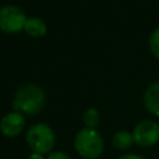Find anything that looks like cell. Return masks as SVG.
Masks as SVG:
<instances>
[{
    "label": "cell",
    "instance_id": "6da1fadb",
    "mask_svg": "<svg viewBox=\"0 0 159 159\" xmlns=\"http://www.w3.org/2000/svg\"><path fill=\"white\" fill-rule=\"evenodd\" d=\"M45 102L46 94L43 89L35 83H26L17 88L11 102V108L24 116H36L45 107Z\"/></svg>",
    "mask_w": 159,
    "mask_h": 159
},
{
    "label": "cell",
    "instance_id": "7a4b0ae2",
    "mask_svg": "<svg viewBox=\"0 0 159 159\" xmlns=\"http://www.w3.org/2000/svg\"><path fill=\"white\" fill-rule=\"evenodd\" d=\"M73 147L80 157L84 159H97L103 153L104 140L97 129L84 127L76 133Z\"/></svg>",
    "mask_w": 159,
    "mask_h": 159
},
{
    "label": "cell",
    "instance_id": "3957f363",
    "mask_svg": "<svg viewBox=\"0 0 159 159\" xmlns=\"http://www.w3.org/2000/svg\"><path fill=\"white\" fill-rule=\"evenodd\" d=\"M29 148L40 154H50L56 143L53 129L46 123H35L30 125L25 135Z\"/></svg>",
    "mask_w": 159,
    "mask_h": 159
},
{
    "label": "cell",
    "instance_id": "277c9868",
    "mask_svg": "<svg viewBox=\"0 0 159 159\" xmlns=\"http://www.w3.org/2000/svg\"><path fill=\"white\" fill-rule=\"evenodd\" d=\"M27 16L16 5L0 7V30L6 34H17L24 30Z\"/></svg>",
    "mask_w": 159,
    "mask_h": 159
},
{
    "label": "cell",
    "instance_id": "5b68a950",
    "mask_svg": "<svg viewBox=\"0 0 159 159\" xmlns=\"http://www.w3.org/2000/svg\"><path fill=\"white\" fill-rule=\"evenodd\" d=\"M134 144L140 148H150L159 142V123L145 119L135 124L133 132Z\"/></svg>",
    "mask_w": 159,
    "mask_h": 159
},
{
    "label": "cell",
    "instance_id": "8992f818",
    "mask_svg": "<svg viewBox=\"0 0 159 159\" xmlns=\"http://www.w3.org/2000/svg\"><path fill=\"white\" fill-rule=\"evenodd\" d=\"M25 116L20 112H9L0 119V132L4 137L15 138L25 128Z\"/></svg>",
    "mask_w": 159,
    "mask_h": 159
},
{
    "label": "cell",
    "instance_id": "52a82bcc",
    "mask_svg": "<svg viewBox=\"0 0 159 159\" xmlns=\"http://www.w3.org/2000/svg\"><path fill=\"white\" fill-rule=\"evenodd\" d=\"M143 101L148 112L159 117V81L152 83L145 89Z\"/></svg>",
    "mask_w": 159,
    "mask_h": 159
},
{
    "label": "cell",
    "instance_id": "ba28073f",
    "mask_svg": "<svg viewBox=\"0 0 159 159\" xmlns=\"http://www.w3.org/2000/svg\"><path fill=\"white\" fill-rule=\"evenodd\" d=\"M24 31L31 37H42L47 32V26L42 19L36 16H30L26 19Z\"/></svg>",
    "mask_w": 159,
    "mask_h": 159
},
{
    "label": "cell",
    "instance_id": "9c48e42d",
    "mask_svg": "<svg viewBox=\"0 0 159 159\" xmlns=\"http://www.w3.org/2000/svg\"><path fill=\"white\" fill-rule=\"evenodd\" d=\"M134 143L133 134L128 130H118L114 133L112 138V144L118 150H125L129 149Z\"/></svg>",
    "mask_w": 159,
    "mask_h": 159
},
{
    "label": "cell",
    "instance_id": "30bf717a",
    "mask_svg": "<svg viewBox=\"0 0 159 159\" xmlns=\"http://www.w3.org/2000/svg\"><path fill=\"white\" fill-rule=\"evenodd\" d=\"M82 120H83V124H84L86 128H93V129H96L99 125V123H101V113H99V111L97 108L89 107L83 113Z\"/></svg>",
    "mask_w": 159,
    "mask_h": 159
},
{
    "label": "cell",
    "instance_id": "8fae6325",
    "mask_svg": "<svg viewBox=\"0 0 159 159\" xmlns=\"http://www.w3.org/2000/svg\"><path fill=\"white\" fill-rule=\"evenodd\" d=\"M149 48L152 53L159 60V27H157L149 37Z\"/></svg>",
    "mask_w": 159,
    "mask_h": 159
},
{
    "label": "cell",
    "instance_id": "7c38bea8",
    "mask_svg": "<svg viewBox=\"0 0 159 159\" xmlns=\"http://www.w3.org/2000/svg\"><path fill=\"white\" fill-rule=\"evenodd\" d=\"M46 159H72L66 152H62V150H57V152H51Z\"/></svg>",
    "mask_w": 159,
    "mask_h": 159
},
{
    "label": "cell",
    "instance_id": "4fadbf2b",
    "mask_svg": "<svg viewBox=\"0 0 159 159\" xmlns=\"http://www.w3.org/2000/svg\"><path fill=\"white\" fill-rule=\"evenodd\" d=\"M118 159H147L143 155L139 154H134V153H127V154H122L120 157H118Z\"/></svg>",
    "mask_w": 159,
    "mask_h": 159
},
{
    "label": "cell",
    "instance_id": "5bb4252c",
    "mask_svg": "<svg viewBox=\"0 0 159 159\" xmlns=\"http://www.w3.org/2000/svg\"><path fill=\"white\" fill-rule=\"evenodd\" d=\"M26 159H46V157L43 155V154H40V153H35V152H32Z\"/></svg>",
    "mask_w": 159,
    "mask_h": 159
}]
</instances>
